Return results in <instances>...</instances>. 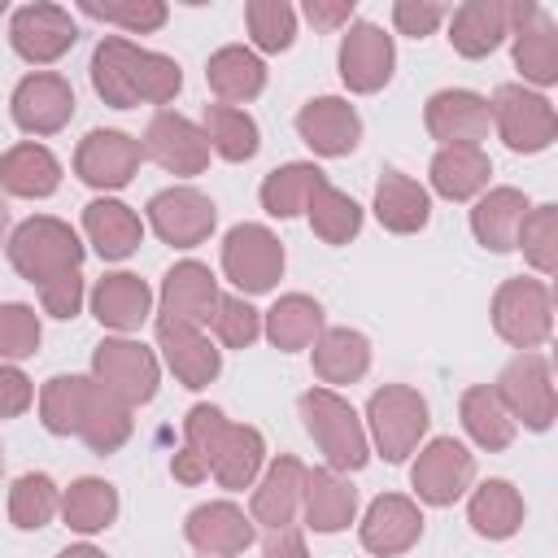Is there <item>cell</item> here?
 Returning a JSON list of instances; mask_svg holds the SVG:
<instances>
[{
	"label": "cell",
	"mask_w": 558,
	"mask_h": 558,
	"mask_svg": "<svg viewBox=\"0 0 558 558\" xmlns=\"http://www.w3.org/2000/svg\"><path fill=\"white\" fill-rule=\"evenodd\" d=\"M266 340L283 353H296L323 336V305L305 292H288L266 310Z\"/></svg>",
	"instance_id": "cell-35"
},
{
	"label": "cell",
	"mask_w": 558,
	"mask_h": 558,
	"mask_svg": "<svg viewBox=\"0 0 558 558\" xmlns=\"http://www.w3.org/2000/svg\"><path fill=\"white\" fill-rule=\"evenodd\" d=\"M92 87L105 105L131 109V105H166L183 87V70L174 57L148 52L131 44L126 35H109L92 52Z\"/></svg>",
	"instance_id": "cell-1"
},
{
	"label": "cell",
	"mask_w": 558,
	"mask_h": 558,
	"mask_svg": "<svg viewBox=\"0 0 558 558\" xmlns=\"http://www.w3.org/2000/svg\"><path fill=\"white\" fill-rule=\"evenodd\" d=\"M201 131H205L209 148H214L222 161H248V157L262 148L257 122H253L244 109H235V105H205Z\"/></svg>",
	"instance_id": "cell-42"
},
{
	"label": "cell",
	"mask_w": 558,
	"mask_h": 558,
	"mask_svg": "<svg viewBox=\"0 0 558 558\" xmlns=\"http://www.w3.org/2000/svg\"><path fill=\"white\" fill-rule=\"evenodd\" d=\"M357 536H362V549L375 554V558L405 554L423 536V510L401 493H379L366 506V514L357 523Z\"/></svg>",
	"instance_id": "cell-18"
},
{
	"label": "cell",
	"mask_w": 558,
	"mask_h": 558,
	"mask_svg": "<svg viewBox=\"0 0 558 558\" xmlns=\"http://www.w3.org/2000/svg\"><path fill=\"white\" fill-rule=\"evenodd\" d=\"M148 310H153V292L131 270H113V275L96 279V288H92V314L109 331H122V336L126 331H140L144 318H148Z\"/></svg>",
	"instance_id": "cell-24"
},
{
	"label": "cell",
	"mask_w": 558,
	"mask_h": 558,
	"mask_svg": "<svg viewBox=\"0 0 558 558\" xmlns=\"http://www.w3.org/2000/svg\"><path fill=\"white\" fill-rule=\"evenodd\" d=\"M371 366V340L353 327H323L314 340V375L323 384H353Z\"/></svg>",
	"instance_id": "cell-34"
},
{
	"label": "cell",
	"mask_w": 558,
	"mask_h": 558,
	"mask_svg": "<svg viewBox=\"0 0 558 558\" xmlns=\"http://www.w3.org/2000/svg\"><path fill=\"white\" fill-rule=\"evenodd\" d=\"M57 558H105L96 545H70V549H61Z\"/></svg>",
	"instance_id": "cell-58"
},
{
	"label": "cell",
	"mask_w": 558,
	"mask_h": 558,
	"mask_svg": "<svg viewBox=\"0 0 558 558\" xmlns=\"http://www.w3.org/2000/svg\"><path fill=\"white\" fill-rule=\"evenodd\" d=\"M244 22L262 52H283L296 39V9L288 0H248Z\"/></svg>",
	"instance_id": "cell-47"
},
{
	"label": "cell",
	"mask_w": 558,
	"mask_h": 558,
	"mask_svg": "<svg viewBox=\"0 0 558 558\" xmlns=\"http://www.w3.org/2000/svg\"><path fill=\"white\" fill-rule=\"evenodd\" d=\"M83 275L78 270H65V275H57V279H48V283H39V301H44V310L52 314V318H74L78 310H83Z\"/></svg>",
	"instance_id": "cell-52"
},
{
	"label": "cell",
	"mask_w": 558,
	"mask_h": 558,
	"mask_svg": "<svg viewBox=\"0 0 558 558\" xmlns=\"http://www.w3.org/2000/svg\"><path fill=\"white\" fill-rule=\"evenodd\" d=\"M466 519H471V527L480 536L506 541V536H514L523 527V497H519V488L510 480H484L466 501Z\"/></svg>",
	"instance_id": "cell-36"
},
{
	"label": "cell",
	"mask_w": 558,
	"mask_h": 558,
	"mask_svg": "<svg viewBox=\"0 0 558 558\" xmlns=\"http://www.w3.org/2000/svg\"><path fill=\"white\" fill-rule=\"evenodd\" d=\"M445 4H432V0H397L392 4V26L401 31V35H414V39H423V35H432L440 22H445Z\"/></svg>",
	"instance_id": "cell-53"
},
{
	"label": "cell",
	"mask_w": 558,
	"mask_h": 558,
	"mask_svg": "<svg viewBox=\"0 0 558 558\" xmlns=\"http://www.w3.org/2000/svg\"><path fill=\"white\" fill-rule=\"evenodd\" d=\"M493 327L514 349H536L554 331V296L545 279H506L493 296Z\"/></svg>",
	"instance_id": "cell-5"
},
{
	"label": "cell",
	"mask_w": 558,
	"mask_h": 558,
	"mask_svg": "<svg viewBox=\"0 0 558 558\" xmlns=\"http://www.w3.org/2000/svg\"><path fill=\"white\" fill-rule=\"evenodd\" d=\"M83 231H87L92 248H96L105 262L131 257V253L140 248V240H144L140 214H135L131 205H122V201H109V196H100V201H92V205L83 209Z\"/></svg>",
	"instance_id": "cell-29"
},
{
	"label": "cell",
	"mask_w": 558,
	"mask_h": 558,
	"mask_svg": "<svg viewBox=\"0 0 558 558\" xmlns=\"http://www.w3.org/2000/svg\"><path fill=\"white\" fill-rule=\"evenodd\" d=\"M506 405V414L514 423H523L527 432H545L558 414V397H554V371H549V357L545 353H519L501 375H497V388H493Z\"/></svg>",
	"instance_id": "cell-8"
},
{
	"label": "cell",
	"mask_w": 558,
	"mask_h": 558,
	"mask_svg": "<svg viewBox=\"0 0 558 558\" xmlns=\"http://www.w3.org/2000/svg\"><path fill=\"white\" fill-rule=\"evenodd\" d=\"M305 214H310V227H314V235L323 244H349L362 231V205L349 192L331 187V183H323L314 192V201L305 205Z\"/></svg>",
	"instance_id": "cell-44"
},
{
	"label": "cell",
	"mask_w": 558,
	"mask_h": 558,
	"mask_svg": "<svg viewBox=\"0 0 558 558\" xmlns=\"http://www.w3.org/2000/svg\"><path fill=\"white\" fill-rule=\"evenodd\" d=\"M57 506H61V493H57L52 475H44V471H26V475H17L13 488H9V519H13V527H22V532L48 527L52 514H57Z\"/></svg>",
	"instance_id": "cell-45"
},
{
	"label": "cell",
	"mask_w": 558,
	"mask_h": 558,
	"mask_svg": "<svg viewBox=\"0 0 558 558\" xmlns=\"http://www.w3.org/2000/svg\"><path fill=\"white\" fill-rule=\"evenodd\" d=\"M78 436H83V445H87L92 453H113V449H122V445L131 440V405L118 401L113 392H105V388L96 384Z\"/></svg>",
	"instance_id": "cell-43"
},
{
	"label": "cell",
	"mask_w": 558,
	"mask_h": 558,
	"mask_svg": "<svg viewBox=\"0 0 558 558\" xmlns=\"http://www.w3.org/2000/svg\"><path fill=\"white\" fill-rule=\"evenodd\" d=\"M92 375H96V384L105 392H113L131 410L153 401L157 397V379H161L153 349H144L140 340H126V336H105L92 349Z\"/></svg>",
	"instance_id": "cell-7"
},
{
	"label": "cell",
	"mask_w": 558,
	"mask_h": 558,
	"mask_svg": "<svg viewBox=\"0 0 558 558\" xmlns=\"http://www.w3.org/2000/svg\"><path fill=\"white\" fill-rule=\"evenodd\" d=\"M78 39V26L74 17L61 9V4H48V0H35V4H22L13 9V22H9V44L22 61L31 65H52L61 61Z\"/></svg>",
	"instance_id": "cell-11"
},
{
	"label": "cell",
	"mask_w": 558,
	"mask_h": 558,
	"mask_svg": "<svg viewBox=\"0 0 558 558\" xmlns=\"http://www.w3.org/2000/svg\"><path fill=\"white\" fill-rule=\"evenodd\" d=\"M296 131L318 157H349L362 140V118L340 96H314L296 109Z\"/></svg>",
	"instance_id": "cell-20"
},
{
	"label": "cell",
	"mask_w": 558,
	"mask_h": 558,
	"mask_svg": "<svg viewBox=\"0 0 558 558\" xmlns=\"http://www.w3.org/2000/svg\"><path fill=\"white\" fill-rule=\"evenodd\" d=\"M9 109L26 135H52L74 118V87L52 70H35L13 87Z\"/></svg>",
	"instance_id": "cell-17"
},
{
	"label": "cell",
	"mask_w": 558,
	"mask_h": 558,
	"mask_svg": "<svg viewBox=\"0 0 558 558\" xmlns=\"http://www.w3.org/2000/svg\"><path fill=\"white\" fill-rule=\"evenodd\" d=\"M57 510H61L65 527H74V532H105L118 519V488L109 480H96V475L74 480L61 493Z\"/></svg>",
	"instance_id": "cell-41"
},
{
	"label": "cell",
	"mask_w": 558,
	"mask_h": 558,
	"mask_svg": "<svg viewBox=\"0 0 558 558\" xmlns=\"http://www.w3.org/2000/svg\"><path fill=\"white\" fill-rule=\"evenodd\" d=\"M144 157H153L166 174L192 179L209 166V140L192 118H183L174 109H157L144 126Z\"/></svg>",
	"instance_id": "cell-12"
},
{
	"label": "cell",
	"mask_w": 558,
	"mask_h": 558,
	"mask_svg": "<svg viewBox=\"0 0 558 558\" xmlns=\"http://www.w3.org/2000/svg\"><path fill=\"white\" fill-rule=\"evenodd\" d=\"M340 78L349 92H379L388 78H392V65H397V48H392V35H384V26L375 22H353L340 39Z\"/></svg>",
	"instance_id": "cell-15"
},
{
	"label": "cell",
	"mask_w": 558,
	"mask_h": 558,
	"mask_svg": "<svg viewBox=\"0 0 558 558\" xmlns=\"http://www.w3.org/2000/svg\"><path fill=\"white\" fill-rule=\"evenodd\" d=\"M488 118L506 148L514 153H541L558 135V113L541 92H527L523 83H501L488 100Z\"/></svg>",
	"instance_id": "cell-6"
},
{
	"label": "cell",
	"mask_w": 558,
	"mask_h": 558,
	"mask_svg": "<svg viewBox=\"0 0 558 558\" xmlns=\"http://www.w3.org/2000/svg\"><path fill=\"white\" fill-rule=\"evenodd\" d=\"M183 536L201 558H231V554H244L253 545L257 527L235 501H205L187 514Z\"/></svg>",
	"instance_id": "cell-19"
},
{
	"label": "cell",
	"mask_w": 558,
	"mask_h": 558,
	"mask_svg": "<svg viewBox=\"0 0 558 558\" xmlns=\"http://www.w3.org/2000/svg\"><path fill=\"white\" fill-rule=\"evenodd\" d=\"M301 488H305V466L283 453L266 466L262 484L253 488V523L279 532V527H292L296 510H301Z\"/></svg>",
	"instance_id": "cell-28"
},
{
	"label": "cell",
	"mask_w": 558,
	"mask_h": 558,
	"mask_svg": "<svg viewBox=\"0 0 558 558\" xmlns=\"http://www.w3.org/2000/svg\"><path fill=\"white\" fill-rule=\"evenodd\" d=\"M488 174H493V161L480 144H449L432 157V187L445 201H471L475 192L488 187Z\"/></svg>",
	"instance_id": "cell-33"
},
{
	"label": "cell",
	"mask_w": 558,
	"mask_h": 558,
	"mask_svg": "<svg viewBox=\"0 0 558 558\" xmlns=\"http://www.w3.org/2000/svg\"><path fill=\"white\" fill-rule=\"evenodd\" d=\"M375 218L392 235H414L432 222V196L423 183H414L410 174L388 166L375 183Z\"/></svg>",
	"instance_id": "cell-26"
},
{
	"label": "cell",
	"mask_w": 558,
	"mask_h": 558,
	"mask_svg": "<svg viewBox=\"0 0 558 558\" xmlns=\"http://www.w3.org/2000/svg\"><path fill=\"white\" fill-rule=\"evenodd\" d=\"M87 17L96 22H113L131 35H148V31H161L166 26V4L161 0H131V4H96V0H83L78 4Z\"/></svg>",
	"instance_id": "cell-49"
},
{
	"label": "cell",
	"mask_w": 558,
	"mask_h": 558,
	"mask_svg": "<svg viewBox=\"0 0 558 558\" xmlns=\"http://www.w3.org/2000/svg\"><path fill=\"white\" fill-rule=\"evenodd\" d=\"M148 222H153V231H157L166 244H174V248H196V244L209 240V231H214V222H218V209H214V201H209L205 192L179 183V187H161V192L148 201Z\"/></svg>",
	"instance_id": "cell-13"
},
{
	"label": "cell",
	"mask_w": 558,
	"mask_h": 558,
	"mask_svg": "<svg viewBox=\"0 0 558 558\" xmlns=\"http://www.w3.org/2000/svg\"><path fill=\"white\" fill-rule=\"evenodd\" d=\"M323 183H327V174L314 161H288L262 179V209L270 218H296Z\"/></svg>",
	"instance_id": "cell-38"
},
{
	"label": "cell",
	"mask_w": 558,
	"mask_h": 558,
	"mask_svg": "<svg viewBox=\"0 0 558 558\" xmlns=\"http://www.w3.org/2000/svg\"><path fill=\"white\" fill-rule=\"evenodd\" d=\"M144 161V144L126 131H87L78 153H74V174L92 187H105V192H118L135 179Z\"/></svg>",
	"instance_id": "cell-16"
},
{
	"label": "cell",
	"mask_w": 558,
	"mask_h": 558,
	"mask_svg": "<svg viewBox=\"0 0 558 558\" xmlns=\"http://www.w3.org/2000/svg\"><path fill=\"white\" fill-rule=\"evenodd\" d=\"M366 423H371V440L388 462H401L405 453L418 449L423 432H427V401L405 388V384H384L371 392L366 401Z\"/></svg>",
	"instance_id": "cell-4"
},
{
	"label": "cell",
	"mask_w": 558,
	"mask_h": 558,
	"mask_svg": "<svg viewBox=\"0 0 558 558\" xmlns=\"http://www.w3.org/2000/svg\"><path fill=\"white\" fill-rule=\"evenodd\" d=\"M218 301H222L218 279L201 262H179L161 279V318H174V323H187V327H205V323H214Z\"/></svg>",
	"instance_id": "cell-22"
},
{
	"label": "cell",
	"mask_w": 558,
	"mask_h": 558,
	"mask_svg": "<svg viewBox=\"0 0 558 558\" xmlns=\"http://www.w3.org/2000/svg\"><path fill=\"white\" fill-rule=\"evenodd\" d=\"M214 331L227 349H248L262 336V314L244 296H222L218 314H214Z\"/></svg>",
	"instance_id": "cell-51"
},
{
	"label": "cell",
	"mask_w": 558,
	"mask_h": 558,
	"mask_svg": "<svg viewBox=\"0 0 558 558\" xmlns=\"http://www.w3.org/2000/svg\"><path fill=\"white\" fill-rule=\"evenodd\" d=\"M296 405H301L305 432L314 436V445L323 449L331 471H362L366 466V458H371L366 427H362L357 410L336 388H305Z\"/></svg>",
	"instance_id": "cell-2"
},
{
	"label": "cell",
	"mask_w": 558,
	"mask_h": 558,
	"mask_svg": "<svg viewBox=\"0 0 558 558\" xmlns=\"http://www.w3.org/2000/svg\"><path fill=\"white\" fill-rule=\"evenodd\" d=\"M31 401H35L31 379H26L17 366L0 362V418H17V414H26Z\"/></svg>",
	"instance_id": "cell-54"
},
{
	"label": "cell",
	"mask_w": 558,
	"mask_h": 558,
	"mask_svg": "<svg viewBox=\"0 0 558 558\" xmlns=\"http://www.w3.org/2000/svg\"><path fill=\"white\" fill-rule=\"evenodd\" d=\"M514 248H523V257H527L532 270L554 275V266H558V205H536V209H527L523 222H519Z\"/></svg>",
	"instance_id": "cell-46"
},
{
	"label": "cell",
	"mask_w": 558,
	"mask_h": 558,
	"mask_svg": "<svg viewBox=\"0 0 558 558\" xmlns=\"http://www.w3.org/2000/svg\"><path fill=\"white\" fill-rule=\"evenodd\" d=\"M305 17H310L314 26H323V31H336V26H344V22L353 17V0H336V4L310 0V4H305Z\"/></svg>",
	"instance_id": "cell-55"
},
{
	"label": "cell",
	"mask_w": 558,
	"mask_h": 558,
	"mask_svg": "<svg viewBox=\"0 0 558 558\" xmlns=\"http://www.w3.org/2000/svg\"><path fill=\"white\" fill-rule=\"evenodd\" d=\"M157 349L166 353V366L174 371V379L183 388H205L222 371V353L205 340L201 327H187V323H174V318H157Z\"/></svg>",
	"instance_id": "cell-23"
},
{
	"label": "cell",
	"mask_w": 558,
	"mask_h": 558,
	"mask_svg": "<svg viewBox=\"0 0 558 558\" xmlns=\"http://www.w3.org/2000/svg\"><path fill=\"white\" fill-rule=\"evenodd\" d=\"M92 388L96 379L87 375H52L39 392V418L52 436H78L83 427V414H87V401H92Z\"/></svg>",
	"instance_id": "cell-40"
},
{
	"label": "cell",
	"mask_w": 558,
	"mask_h": 558,
	"mask_svg": "<svg viewBox=\"0 0 558 558\" xmlns=\"http://www.w3.org/2000/svg\"><path fill=\"white\" fill-rule=\"evenodd\" d=\"M170 475L179 480V484H201L205 475H209V466L196 458V453H187V449H179L174 458H170Z\"/></svg>",
	"instance_id": "cell-57"
},
{
	"label": "cell",
	"mask_w": 558,
	"mask_h": 558,
	"mask_svg": "<svg viewBox=\"0 0 558 558\" xmlns=\"http://www.w3.org/2000/svg\"><path fill=\"white\" fill-rule=\"evenodd\" d=\"M0 471H4V453H0Z\"/></svg>",
	"instance_id": "cell-60"
},
{
	"label": "cell",
	"mask_w": 558,
	"mask_h": 558,
	"mask_svg": "<svg viewBox=\"0 0 558 558\" xmlns=\"http://www.w3.org/2000/svg\"><path fill=\"white\" fill-rule=\"evenodd\" d=\"M222 270L227 279L244 292V296H257V292H270L283 275V244L275 240L270 227L262 222H240L227 231L222 240Z\"/></svg>",
	"instance_id": "cell-9"
},
{
	"label": "cell",
	"mask_w": 558,
	"mask_h": 558,
	"mask_svg": "<svg viewBox=\"0 0 558 558\" xmlns=\"http://www.w3.org/2000/svg\"><path fill=\"white\" fill-rule=\"evenodd\" d=\"M39 314L22 301L0 305V362H22L39 349Z\"/></svg>",
	"instance_id": "cell-48"
},
{
	"label": "cell",
	"mask_w": 558,
	"mask_h": 558,
	"mask_svg": "<svg viewBox=\"0 0 558 558\" xmlns=\"http://www.w3.org/2000/svg\"><path fill=\"white\" fill-rule=\"evenodd\" d=\"M9 262L22 279L31 283H48L65 270H78L83 266V240L74 235L70 222L61 218H26L13 235H9Z\"/></svg>",
	"instance_id": "cell-3"
},
{
	"label": "cell",
	"mask_w": 558,
	"mask_h": 558,
	"mask_svg": "<svg viewBox=\"0 0 558 558\" xmlns=\"http://www.w3.org/2000/svg\"><path fill=\"white\" fill-rule=\"evenodd\" d=\"M488 100L480 92L466 87H445L427 100L423 109V126L432 140H440V148L449 144H480L488 135Z\"/></svg>",
	"instance_id": "cell-21"
},
{
	"label": "cell",
	"mask_w": 558,
	"mask_h": 558,
	"mask_svg": "<svg viewBox=\"0 0 558 558\" xmlns=\"http://www.w3.org/2000/svg\"><path fill=\"white\" fill-rule=\"evenodd\" d=\"M262 458H266V440H262V432L248 427V423H231L227 436H222V445H218V453H214L209 475H214L222 488L235 493V488H248V484L257 480Z\"/></svg>",
	"instance_id": "cell-39"
},
{
	"label": "cell",
	"mask_w": 558,
	"mask_h": 558,
	"mask_svg": "<svg viewBox=\"0 0 558 558\" xmlns=\"http://www.w3.org/2000/svg\"><path fill=\"white\" fill-rule=\"evenodd\" d=\"M205 83L222 105H244L253 96H262L266 87V65L257 52H248L244 44H227L205 61Z\"/></svg>",
	"instance_id": "cell-30"
},
{
	"label": "cell",
	"mask_w": 558,
	"mask_h": 558,
	"mask_svg": "<svg viewBox=\"0 0 558 558\" xmlns=\"http://www.w3.org/2000/svg\"><path fill=\"white\" fill-rule=\"evenodd\" d=\"M262 558H310V549H305V541H301L296 527H279V532L266 536Z\"/></svg>",
	"instance_id": "cell-56"
},
{
	"label": "cell",
	"mask_w": 558,
	"mask_h": 558,
	"mask_svg": "<svg viewBox=\"0 0 558 558\" xmlns=\"http://www.w3.org/2000/svg\"><path fill=\"white\" fill-rule=\"evenodd\" d=\"M458 414H462L466 436H471L480 449H488V453L510 449V440H514V418L506 414L501 397H497L488 384H471V388L462 392V401H458Z\"/></svg>",
	"instance_id": "cell-37"
},
{
	"label": "cell",
	"mask_w": 558,
	"mask_h": 558,
	"mask_svg": "<svg viewBox=\"0 0 558 558\" xmlns=\"http://www.w3.org/2000/svg\"><path fill=\"white\" fill-rule=\"evenodd\" d=\"M227 414L218 410V405H192L187 410V418H183V449L187 453H196L205 466H214V453H218V445H222V436H227Z\"/></svg>",
	"instance_id": "cell-50"
},
{
	"label": "cell",
	"mask_w": 558,
	"mask_h": 558,
	"mask_svg": "<svg viewBox=\"0 0 558 558\" xmlns=\"http://www.w3.org/2000/svg\"><path fill=\"white\" fill-rule=\"evenodd\" d=\"M471 480H475V458L453 436L427 440L410 466V484H414L418 501H427V506H453L471 488Z\"/></svg>",
	"instance_id": "cell-10"
},
{
	"label": "cell",
	"mask_w": 558,
	"mask_h": 558,
	"mask_svg": "<svg viewBox=\"0 0 558 558\" xmlns=\"http://www.w3.org/2000/svg\"><path fill=\"white\" fill-rule=\"evenodd\" d=\"M301 510H305V527H314V532H340L357 514V488L340 471L314 466V471H305Z\"/></svg>",
	"instance_id": "cell-27"
},
{
	"label": "cell",
	"mask_w": 558,
	"mask_h": 558,
	"mask_svg": "<svg viewBox=\"0 0 558 558\" xmlns=\"http://www.w3.org/2000/svg\"><path fill=\"white\" fill-rule=\"evenodd\" d=\"M510 35H514V65L527 83L549 87L558 83V26L536 0L510 4Z\"/></svg>",
	"instance_id": "cell-14"
},
{
	"label": "cell",
	"mask_w": 558,
	"mask_h": 558,
	"mask_svg": "<svg viewBox=\"0 0 558 558\" xmlns=\"http://www.w3.org/2000/svg\"><path fill=\"white\" fill-rule=\"evenodd\" d=\"M4 227H9V209H4V201H0V240H4Z\"/></svg>",
	"instance_id": "cell-59"
},
{
	"label": "cell",
	"mask_w": 558,
	"mask_h": 558,
	"mask_svg": "<svg viewBox=\"0 0 558 558\" xmlns=\"http://www.w3.org/2000/svg\"><path fill=\"white\" fill-rule=\"evenodd\" d=\"M527 196L519 187H493L475 201L471 209V231L475 240L488 248V253H510L514 248V235H519V222L527 214Z\"/></svg>",
	"instance_id": "cell-32"
},
{
	"label": "cell",
	"mask_w": 558,
	"mask_h": 558,
	"mask_svg": "<svg viewBox=\"0 0 558 558\" xmlns=\"http://www.w3.org/2000/svg\"><path fill=\"white\" fill-rule=\"evenodd\" d=\"M506 35H510V4L501 0H466L449 17V44L458 57H471V61L497 52Z\"/></svg>",
	"instance_id": "cell-25"
},
{
	"label": "cell",
	"mask_w": 558,
	"mask_h": 558,
	"mask_svg": "<svg viewBox=\"0 0 558 558\" xmlns=\"http://www.w3.org/2000/svg\"><path fill=\"white\" fill-rule=\"evenodd\" d=\"M0 187L9 196H26V201L52 196L61 187V161L44 144H13L0 157Z\"/></svg>",
	"instance_id": "cell-31"
},
{
	"label": "cell",
	"mask_w": 558,
	"mask_h": 558,
	"mask_svg": "<svg viewBox=\"0 0 558 558\" xmlns=\"http://www.w3.org/2000/svg\"><path fill=\"white\" fill-rule=\"evenodd\" d=\"M0 13H4V0H0Z\"/></svg>",
	"instance_id": "cell-61"
}]
</instances>
